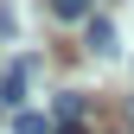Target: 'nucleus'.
Returning a JSON list of instances; mask_svg holds the SVG:
<instances>
[{"label": "nucleus", "mask_w": 134, "mask_h": 134, "mask_svg": "<svg viewBox=\"0 0 134 134\" xmlns=\"http://www.w3.org/2000/svg\"><path fill=\"white\" fill-rule=\"evenodd\" d=\"M51 13L64 26H90V0H51Z\"/></svg>", "instance_id": "7ed1b4c3"}, {"label": "nucleus", "mask_w": 134, "mask_h": 134, "mask_svg": "<svg viewBox=\"0 0 134 134\" xmlns=\"http://www.w3.org/2000/svg\"><path fill=\"white\" fill-rule=\"evenodd\" d=\"M13 134H58V128L45 121V115H32V109H19V115H13Z\"/></svg>", "instance_id": "20e7f679"}, {"label": "nucleus", "mask_w": 134, "mask_h": 134, "mask_svg": "<svg viewBox=\"0 0 134 134\" xmlns=\"http://www.w3.org/2000/svg\"><path fill=\"white\" fill-rule=\"evenodd\" d=\"M32 70H38V58H19L7 77H0V109H13L19 115V102H26V83H32Z\"/></svg>", "instance_id": "f257e3e1"}, {"label": "nucleus", "mask_w": 134, "mask_h": 134, "mask_svg": "<svg viewBox=\"0 0 134 134\" xmlns=\"http://www.w3.org/2000/svg\"><path fill=\"white\" fill-rule=\"evenodd\" d=\"M64 121H83V96H77V90L58 96V128H64Z\"/></svg>", "instance_id": "39448f33"}, {"label": "nucleus", "mask_w": 134, "mask_h": 134, "mask_svg": "<svg viewBox=\"0 0 134 134\" xmlns=\"http://www.w3.org/2000/svg\"><path fill=\"white\" fill-rule=\"evenodd\" d=\"M83 45H90L96 58H115V26L109 19H90V26H83Z\"/></svg>", "instance_id": "f03ea898"}, {"label": "nucleus", "mask_w": 134, "mask_h": 134, "mask_svg": "<svg viewBox=\"0 0 134 134\" xmlns=\"http://www.w3.org/2000/svg\"><path fill=\"white\" fill-rule=\"evenodd\" d=\"M58 134H90V128H83V121H64V128H58Z\"/></svg>", "instance_id": "423d86ee"}, {"label": "nucleus", "mask_w": 134, "mask_h": 134, "mask_svg": "<svg viewBox=\"0 0 134 134\" xmlns=\"http://www.w3.org/2000/svg\"><path fill=\"white\" fill-rule=\"evenodd\" d=\"M128 128H134V102H128Z\"/></svg>", "instance_id": "0eeeda50"}]
</instances>
